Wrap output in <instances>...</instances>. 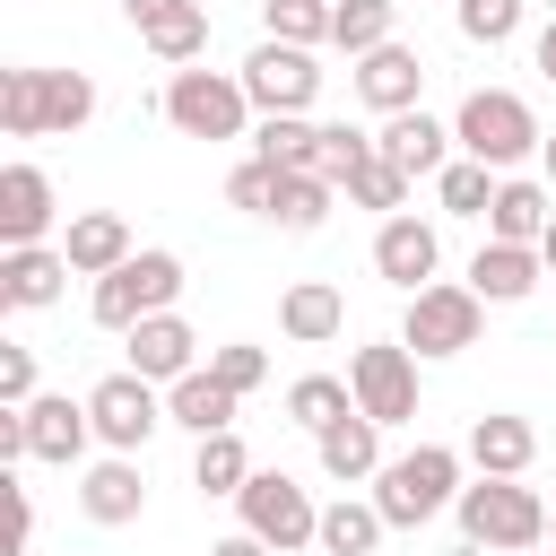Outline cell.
I'll use <instances>...</instances> for the list:
<instances>
[{"instance_id":"cell-2","label":"cell","mask_w":556,"mask_h":556,"mask_svg":"<svg viewBox=\"0 0 556 556\" xmlns=\"http://www.w3.org/2000/svg\"><path fill=\"white\" fill-rule=\"evenodd\" d=\"M452 513H460V539H478V547H495V556L547 547V504H539L521 478H486V469H478V486H460Z\"/></svg>"},{"instance_id":"cell-5","label":"cell","mask_w":556,"mask_h":556,"mask_svg":"<svg viewBox=\"0 0 556 556\" xmlns=\"http://www.w3.org/2000/svg\"><path fill=\"white\" fill-rule=\"evenodd\" d=\"M252 96H243V70H174L165 78V122L182 130V139H243L252 130Z\"/></svg>"},{"instance_id":"cell-6","label":"cell","mask_w":556,"mask_h":556,"mask_svg":"<svg viewBox=\"0 0 556 556\" xmlns=\"http://www.w3.org/2000/svg\"><path fill=\"white\" fill-rule=\"evenodd\" d=\"M174 295H182V261L174 252H130L122 269L96 278L87 313H96V330H139L148 313H174Z\"/></svg>"},{"instance_id":"cell-32","label":"cell","mask_w":556,"mask_h":556,"mask_svg":"<svg viewBox=\"0 0 556 556\" xmlns=\"http://www.w3.org/2000/svg\"><path fill=\"white\" fill-rule=\"evenodd\" d=\"M495 165H478V156H452L443 174H434V200H443V217H486L495 208Z\"/></svg>"},{"instance_id":"cell-21","label":"cell","mask_w":556,"mask_h":556,"mask_svg":"<svg viewBox=\"0 0 556 556\" xmlns=\"http://www.w3.org/2000/svg\"><path fill=\"white\" fill-rule=\"evenodd\" d=\"M61 252H70L78 278H104V269H122L139 243H130V217H122V208H78L70 235H61Z\"/></svg>"},{"instance_id":"cell-44","label":"cell","mask_w":556,"mask_h":556,"mask_svg":"<svg viewBox=\"0 0 556 556\" xmlns=\"http://www.w3.org/2000/svg\"><path fill=\"white\" fill-rule=\"evenodd\" d=\"M208 556H278V547H269V539H252V530H235V539H217Z\"/></svg>"},{"instance_id":"cell-35","label":"cell","mask_w":556,"mask_h":556,"mask_svg":"<svg viewBox=\"0 0 556 556\" xmlns=\"http://www.w3.org/2000/svg\"><path fill=\"white\" fill-rule=\"evenodd\" d=\"M452 17H460V35H469V43H486V52H495V43H513V35H521L530 0H452Z\"/></svg>"},{"instance_id":"cell-8","label":"cell","mask_w":556,"mask_h":556,"mask_svg":"<svg viewBox=\"0 0 556 556\" xmlns=\"http://www.w3.org/2000/svg\"><path fill=\"white\" fill-rule=\"evenodd\" d=\"M235 513H243V530H252V539H269L278 556L321 539V504H313L287 469H252V478H243V495H235Z\"/></svg>"},{"instance_id":"cell-20","label":"cell","mask_w":556,"mask_h":556,"mask_svg":"<svg viewBox=\"0 0 556 556\" xmlns=\"http://www.w3.org/2000/svg\"><path fill=\"white\" fill-rule=\"evenodd\" d=\"M235 400H243L235 382H217L208 365H191L182 382H165V426H182L191 443H200V434H226V426H235Z\"/></svg>"},{"instance_id":"cell-27","label":"cell","mask_w":556,"mask_h":556,"mask_svg":"<svg viewBox=\"0 0 556 556\" xmlns=\"http://www.w3.org/2000/svg\"><path fill=\"white\" fill-rule=\"evenodd\" d=\"M252 156H269L278 174H321V122H304V113H261Z\"/></svg>"},{"instance_id":"cell-22","label":"cell","mask_w":556,"mask_h":556,"mask_svg":"<svg viewBox=\"0 0 556 556\" xmlns=\"http://www.w3.org/2000/svg\"><path fill=\"white\" fill-rule=\"evenodd\" d=\"M539 278H547L539 243H504V235H486V243H478V261H469V287H478L486 304H521Z\"/></svg>"},{"instance_id":"cell-29","label":"cell","mask_w":556,"mask_h":556,"mask_svg":"<svg viewBox=\"0 0 556 556\" xmlns=\"http://www.w3.org/2000/svg\"><path fill=\"white\" fill-rule=\"evenodd\" d=\"M348 408H356V391H348L339 374H295V382H287V426H304V434L339 426Z\"/></svg>"},{"instance_id":"cell-45","label":"cell","mask_w":556,"mask_h":556,"mask_svg":"<svg viewBox=\"0 0 556 556\" xmlns=\"http://www.w3.org/2000/svg\"><path fill=\"white\" fill-rule=\"evenodd\" d=\"M530 61H539V78H547V87H556V17H547V26H539V43H530Z\"/></svg>"},{"instance_id":"cell-49","label":"cell","mask_w":556,"mask_h":556,"mask_svg":"<svg viewBox=\"0 0 556 556\" xmlns=\"http://www.w3.org/2000/svg\"><path fill=\"white\" fill-rule=\"evenodd\" d=\"M547 547H556V513H547Z\"/></svg>"},{"instance_id":"cell-25","label":"cell","mask_w":556,"mask_h":556,"mask_svg":"<svg viewBox=\"0 0 556 556\" xmlns=\"http://www.w3.org/2000/svg\"><path fill=\"white\" fill-rule=\"evenodd\" d=\"M313 452H321V469H330L339 486H356V478H374V469H382V426H374L365 408H348L339 426H321V434H313Z\"/></svg>"},{"instance_id":"cell-40","label":"cell","mask_w":556,"mask_h":556,"mask_svg":"<svg viewBox=\"0 0 556 556\" xmlns=\"http://www.w3.org/2000/svg\"><path fill=\"white\" fill-rule=\"evenodd\" d=\"M374 156V130H348V122H321V174L330 182H348L356 165Z\"/></svg>"},{"instance_id":"cell-10","label":"cell","mask_w":556,"mask_h":556,"mask_svg":"<svg viewBox=\"0 0 556 556\" xmlns=\"http://www.w3.org/2000/svg\"><path fill=\"white\" fill-rule=\"evenodd\" d=\"M87 417H96V443H104V452H148V434L165 426V391L122 365V374H104V382L87 391Z\"/></svg>"},{"instance_id":"cell-37","label":"cell","mask_w":556,"mask_h":556,"mask_svg":"<svg viewBox=\"0 0 556 556\" xmlns=\"http://www.w3.org/2000/svg\"><path fill=\"white\" fill-rule=\"evenodd\" d=\"M148 52H156V61H174V70H191V61H200V52H208V9H200V0H191V9H182V17H165V26H156V35H148Z\"/></svg>"},{"instance_id":"cell-1","label":"cell","mask_w":556,"mask_h":556,"mask_svg":"<svg viewBox=\"0 0 556 556\" xmlns=\"http://www.w3.org/2000/svg\"><path fill=\"white\" fill-rule=\"evenodd\" d=\"M96 122V78L87 70H0V130L9 139H52Z\"/></svg>"},{"instance_id":"cell-14","label":"cell","mask_w":556,"mask_h":556,"mask_svg":"<svg viewBox=\"0 0 556 556\" xmlns=\"http://www.w3.org/2000/svg\"><path fill=\"white\" fill-rule=\"evenodd\" d=\"M374 269H382L400 295H417V287L443 269V235H434L426 217H408V208H400V217H382V235H374Z\"/></svg>"},{"instance_id":"cell-47","label":"cell","mask_w":556,"mask_h":556,"mask_svg":"<svg viewBox=\"0 0 556 556\" xmlns=\"http://www.w3.org/2000/svg\"><path fill=\"white\" fill-rule=\"evenodd\" d=\"M539 165H547V182H556V130H547V139H539Z\"/></svg>"},{"instance_id":"cell-50","label":"cell","mask_w":556,"mask_h":556,"mask_svg":"<svg viewBox=\"0 0 556 556\" xmlns=\"http://www.w3.org/2000/svg\"><path fill=\"white\" fill-rule=\"evenodd\" d=\"M530 556H556V547H530Z\"/></svg>"},{"instance_id":"cell-42","label":"cell","mask_w":556,"mask_h":556,"mask_svg":"<svg viewBox=\"0 0 556 556\" xmlns=\"http://www.w3.org/2000/svg\"><path fill=\"white\" fill-rule=\"evenodd\" d=\"M182 9H191V0H122V17H130L139 35H156V26H165V17H182Z\"/></svg>"},{"instance_id":"cell-3","label":"cell","mask_w":556,"mask_h":556,"mask_svg":"<svg viewBox=\"0 0 556 556\" xmlns=\"http://www.w3.org/2000/svg\"><path fill=\"white\" fill-rule=\"evenodd\" d=\"M452 139H460V156H478V165H495V174H513L521 156H539V113L513 96V87H469L460 96V113H452Z\"/></svg>"},{"instance_id":"cell-46","label":"cell","mask_w":556,"mask_h":556,"mask_svg":"<svg viewBox=\"0 0 556 556\" xmlns=\"http://www.w3.org/2000/svg\"><path fill=\"white\" fill-rule=\"evenodd\" d=\"M539 261H547V278H556V217H547V235H539Z\"/></svg>"},{"instance_id":"cell-16","label":"cell","mask_w":556,"mask_h":556,"mask_svg":"<svg viewBox=\"0 0 556 556\" xmlns=\"http://www.w3.org/2000/svg\"><path fill=\"white\" fill-rule=\"evenodd\" d=\"M96 443V417H87V400H70V391H35L26 400V460H78Z\"/></svg>"},{"instance_id":"cell-28","label":"cell","mask_w":556,"mask_h":556,"mask_svg":"<svg viewBox=\"0 0 556 556\" xmlns=\"http://www.w3.org/2000/svg\"><path fill=\"white\" fill-rule=\"evenodd\" d=\"M382 530H391V521H382L374 495H339V504H321V539H313V547H321V556H374Z\"/></svg>"},{"instance_id":"cell-36","label":"cell","mask_w":556,"mask_h":556,"mask_svg":"<svg viewBox=\"0 0 556 556\" xmlns=\"http://www.w3.org/2000/svg\"><path fill=\"white\" fill-rule=\"evenodd\" d=\"M261 26L278 43H330V0H261Z\"/></svg>"},{"instance_id":"cell-43","label":"cell","mask_w":556,"mask_h":556,"mask_svg":"<svg viewBox=\"0 0 556 556\" xmlns=\"http://www.w3.org/2000/svg\"><path fill=\"white\" fill-rule=\"evenodd\" d=\"M26 460V408H0V469Z\"/></svg>"},{"instance_id":"cell-15","label":"cell","mask_w":556,"mask_h":556,"mask_svg":"<svg viewBox=\"0 0 556 556\" xmlns=\"http://www.w3.org/2000/svg\"><path fill=\"white\" fill-rule=\"evenodd\" d=\"M70 278H78L70 252H52V243H17V252H0V313H43V304H61Z\"/></svg>"},{"instance_id":"cell-39","label":"cell","mask_w":556,"mask_h":556,"mask_svg":"<svg viewBox=\"0 0 556 556\" xmlns=\"http://www.w3.org/2000/svg\"><path fill=\"white\" fill-rule=\"evenodd\" d=\"M208 374H217V382H235V391H261V382H269V348L226 339V348H208Z\"/></svg>"},{"instance_id":"cell-9","label":"cell","mask_w":556,"mask_h":556,"mask_svg":"<svg viewBox=\"0 0 556 556\" xmlns=\"http://www.w3.org/2000/svg\"><path fill=\"white\" fill-rule=\"evenodd\" d=\"M348 391L374 426H408L417 417V348L408 339H374L348 356Z\"/></svg>"},{"instance_id":"cell-41","label":"cell","mask_w":556,"mask_h":556,"mask_svg":"<svg viewBox=\"0 0 556 556\" xmlns=\"http://www.w3.org/2000/svg\"><path fill=\"white\" fill-rule=\"evenodd\" d=\"M35 400V348H0V408Z\"/></svg>"},{"instance_id":"cell-19","label":"cell","mask_w":556,"mask_h":556,"mask_svg":"<svg viewBox=\"0 0 556 556\" xmlns=\"http://www.w3.org/2000/svg\"><path fill=\"white\" fill-rule=\"evenodd\" d=\"M130 339V374H148V382H182L191 365H200V330L182 321V313H148L139 330H122Z\"/></svg>"},{"instance_id":"cell-23","label":"cell","mask_w":556,"mask_h":556,"mask_svg":"<svg viewBox=\"0 0 556 556\" xmlns=\"http://www.w3.org/2000/svg\"><path fill=\"white\" fill-rule=\"evenodd\" d=\"M278 330H287L295 348H330V339L348 330V295H339L330 278H295V287L278 295Z\"/></svg>"},{"instance_id":"cell-24","label":"cell","mask_w":556,"mask_h":556,"mask_svg":"<svg viewBox=\"0 0 556 556\" xmlns=\"http://www.w3.org/2000/svg\"><path fill=\"white\" fill-rule=\"evenodd\" d=\"M547 217H556V182L504 174V182H495V208H486V235H504V243H539Z\"/></svg>"},{"instance_id":"cell-13","label":"cell","mask_w":556,"mask_h":556,"mask_svg":"<svg viewBox=\"0 0 556 556\" xmlns=\"http://www.w3.org/2000/svg\"><path fill=\"white\" fill-rule=\"evenodd\" d=\"M52 217H61V200H52V174L43 165H0V243L17 252V243H43L52 235Z\"/></svg>"},{"instance_id":"cell-26","label":"cell","mask_w":556,"mask_h":556,"mask_svg":"<svg viewBox=\"0 0 556 556\" xmlns=\"http://www.w3.org/2000/svg\"><path fill=\"white\" fill-rule=\"evenodd\" d=\"M469 460H478L486 478H521V469L539 460V434H530V417H513V408H486V417L469 426Z\"/></svg>"},{"instance_id":"cell-17","label":"cell","mask_w":556,"mask_h":556,"mask_svg":"<svg viewBox=\"0 0 556 556\" xmlns=\"http://www.w3.org/2000/svg\"><path fill=\"white\" fill-rule=\"evenodd\" d=\"M78 513H87L96 530H122V521H139V513H148V469H139V452H113V460H96V469L78 478Z\"/></svg>"},{"instance_id":"cell-30","label":"cell","mask_w":556,"mask_h":556,"mask_svg":"<svg viewBox=\"0 0 556 556\" xmlns=\"http://www.w3.org/2000/svg\"><path fill=\"white\" fill-rule=\"evenodd\" d=\"M243 478H252L243 434H235V426H226V434H200V452H191V486H200V495H243Z\"/></svg>"},{"instance_id":"cell-34","label":"cell","mask_w":556,"mask_h":556,"mask_svg":"<svg viewBox=\"0 0 556 556\" xmlns=\"http://www.w3.org/2000/svg\"><path fill=\"white\" fill-rule=\"evenodd\" d=\"M339 200H348V208H382V217H400V200H408V174H400V165L374 148V156H365V165L339 182Z\"/></svg>"},{"instance_id":"cell-4","label":"cell","mask_w":556,"mask_h":556,"mask_svg":"<svg viewBox=\"0 0 556 556\" xmlns=\"http://www.w3.org/2000/svg\"><path fill=\"white\" fill-rule=\"evenodd\" d=\"M452 495H460V452H452V443H417V452H400V460L374 469V504H382L391 530L434 521Z\"/></svg>"},{"instance_id":"cell-18","label":"cell","mask_w":556,"mask_h":556,"mask_svg":"<svg viewBox=\"0 0 556 556\" xmlns=\"http://www.w3.org/2000/svg\"><path fill=\"white\" fill-rule=\"evenodd\" d=\"M374 148H382V156H391L408 182H434V174L452 165V148H460V139H452V130H443V122L417 104V113H391V122L374 130Z\"/></svg>"},{"instance_id":"cell-38","label":"cell","mask_w":556,"mask_h":556,"mask_svg":"<svg viewBox=\"0 0 556 556\" xmlns=\"http://www.w3.org/2000/svg\"><path fill=\"white\" fill-rule=\"evenodd\" d=\"M226 200L252 208V217H269V208H278V165H269V156H243V165L226 174Z\"/></svg>"},{"instance_id":"cell-48","label":"cell","mask_w":556,"mask_h":556,"mask_svg":"<svg viewBox=\"0 0 556 556\" xmlns=\"http://www.w3.org/2000/svg\"><path fill=\"white\" fill-rule=\"evenodd\" d=\"M443 556H486V547H478V539H452V547H443Z\"/></svg>"},{"instance_id":"cell-31","label":"cell","mask_w":556,"mask_h":556,"mask_svg":"<svg viewBox=\"0 0 556 556\" xmlns=\"http://www.w3.org/2000/svg\"><path fill=\"white\" fill-rule=\"evenodd\" d=\"M391 17H400V0H330V43L348 61H365L374 43H391Z\"/></svg>"},{"instance_id":"cell-12","label":"cell","mask_w":556,"mask_h":556,"mask_svg":"<svg viewBox=\"0 0 556 556\" xmlns=\"http://www.w3.org/2000/svg\"><path fill=\"white\" fill-rule=\"evenodd\" d=\"M356 96H365L382 122H391V113H417V104H426V61L391 35V43H374V52L356 61Z\"/></svg>"},{"instance_id":"cell-7","label":"cell","mask_w":556,"mask_h":556,"mask_svg":"<svg viewBox=\"0 0 556 556\" xmlns=\"http://www.w3.org/2000/svg\"><path fill=\"white\" fill-rule=\"evenodd\" d=\"M478 330H486V295L460 278H426L417 295H408V321H400V339L417 348V356H460V348H478Z\"/></svg>"},{"instance_id":"cell-11","label":"cell","mask_w":556,"mask_h":556,"mask_svg":"<svg viewBox=\"0 0 556 556\" xmlns=\"http://www.w3.org/2000/svg\"><path fill=\"white\" fill-rule=\"evenodd\" d=\"M243 96H252L261 113H304V104L321 96L313 43H278V35H261V43H252V61H243Z\"/></svg>"},{"instance_id":"cell-33","label":"cell","mask_w":556,"mask_h":556,"mask_svg":"<svg viewBox=\"0 0 556 556\" xmlns=\"http://www.w3.org/2000/svg\"><path fill=\"white\" fill-rule=\"evenodd\" d=\"M330 208H339V182H330V174H278V208H269V217H278L287 235H313Z\"/></svg>"}]
</instances>
